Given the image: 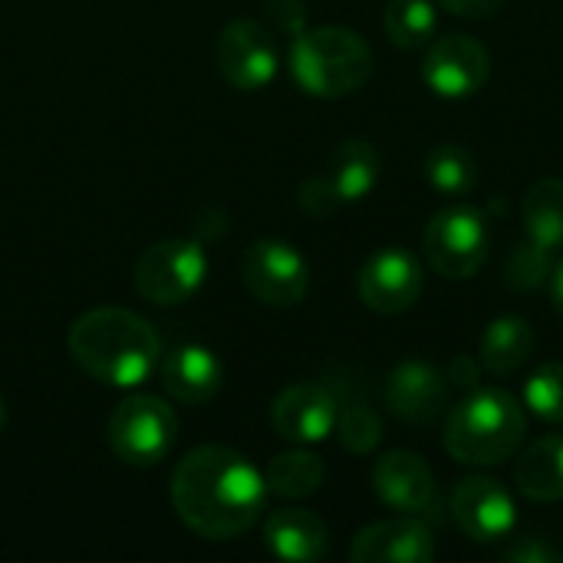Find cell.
Instances as JSON below:
<instances>
[{
    "label": "cell",
    "instance_id": "6da1fadb",
    "mask_svg": "<svg viewBox=\"0 0 563 563\" xmlns=\"http://www.w3.org/2000/svg\"><path fill=\"white\" fill-rule=\"evenodd\" d=\"M267 482L247 455L228 445L191 449L172 475L178 518L208 541H231L251 531L264 511Z\"/></svg>",
    "mask_w": 563,
    "mask_h": 563
},
{
    "label": "cell",
    "instance_id": "7a4b0ae2",
    "mask_svg": "<svg viewBox=\"0 0 563 563\" xmlns=\"http://www.w3.org/2000/svg\"><path fill=\"white\" fill-rule=\"evenodd\" d=\"M73 363L96 383L132 389L162 363V340L152 323L122 307H96L69 327Z\"/></svg>",
    "mask_w": 563,
    "mask_h": 563
},
{
    "label": "cell",
    "instance_id": "3957f363",
    "mask_svg": "<svg viewBox=\"0 0 563 563\" xmlns=\"http://www.w3.org/2000/svg\"><path fill=\"white\" fill-rule=\"evenodd\" d=\"M528 435L525 409L511 393L478 389L445 422V452L472 468L508 462Z\"/></svg>",
    "mask_w": 563,
    "mask_h": 563
},
{
    "label": "cell",
    "instance_id": "277c9868",
    "mask_svg": "<svg viewBox=\"0 0 563 563\" xmlns=\"http://www.w3.org/2000/svg\"><path fill=\"white\" fill-rule=\"evenodd\" d=\"M290 73L303 92L317 99H340L373 76V49L350 26L303 30L290 43Z\"/></svg>",
    "mask_w": 563,
    "mask_h": 563
},
{
    "label": "cell",
    "instance_id": "5b68a950",
    "mask_svg": "<svg viewBox=\"0 0 563 563\" xmlns=\"http://www.w3.org/2000/svg\"><path fill=\"white\" fill-rule=\"evenodd\" d=\"M106 439L125 465L152 468L172 452L178 439V416L158 396H129L112 409Z\"/></svg>",
    "mask_w": 563,
    "mask_h": 563
},
{
    "label": "cell",
    "instance_id": "8992f818",
    "mask_svg": "<svg viewBox=\"0 0 563 563\" xmlns=\"http://www.w3.org/2000/svg\"><path fill=\"white\" fill-rule=\"evenodd\" d=\"M488 221L472 205H452L432 214L422 247L432 264V271L445 280H468L482 271L488 261Z\"/></svg>",
    "mask_w": 563,
    "mask_h": 563
},
{
    "label": "cell",
    "instance_id": "52a82bcc",
    "mask_svg": "<svg viewBox=\"0 0 563 563\" xmlns=\"http://www.w3.org/2000/svg\"><path fill=\"white\" fill-rule=\"evenodd\" d=\"M208 274V257L198 241L172 238L145 247L135 261L132 284L155 307H178L198 294Z\"/></svg>",
    "mask_w": 563,
    "mask_h": 563
},
{
    "label": "cell",
    "instance_id": "ba28073f",
    "mask_svg": "<svg viewBox=\"0 0 563 563\" xmlns=\"http://www.w3.org/2000/svg\"><path fill=\"white\" fill-rule=\"evenodd\" d=\"M241 280L264 307H297L310 290V267L287 241H254L241 254Z\"/></svg>",
    "mask_w": 563,
    "mask_h": 563
},
{
    "label": "cell",
    "instance_id": "9c48e42d",
    "mask_svg": "<svg viewBox=\"0 0 563 563\" xmlns=\"http://www.w3.org/2000/svg\"><path fill=\"white\" fill-rule=\"evenodd\" d=\"M214 59L228 86L257 92L277 76V46L264 23L231 20L214 43Z\"/></svg>",
    "mask_w": 563,
    "mask_h": 563
},
{
    "label": "cell",
    "instance_id": "30bf717a",
    "mask_svg": "<svg viewBox=\"0 0 563 563\" xmlns=\"http://www.w3.org/2000/svg\"><path fill=\"white\" fill-rule=\"evenodd\" d=\"M492 76V53L482 40L452 33L435 43H429L422 79L432 92L445 99H465L475 96Z\"/></svg>",
    "mask_w": 563,
    "mask_h": 563
},
{
    "label": "cell",
    "instance_id": "8fae6325",
    "mask_svg": "<svg viewBox=\"0 0 563 563\" xmlns=\"http://www.w3.org/2000/svg\"><path fill=\"white\" fill-rule=\"evenodd\" d=\"M422 290H426L422 264L402 247H386L373 254L360 271V300L383 317H399L412 310Z\"/></svg>",
    "mask_w": 563,
    "mask_h": 563
},
{
    "label": "cell",
    "instance_id": "7c38bea8",
    "mask_svg": "<svg viewBox=\"0 0 563 563\" xmlns=\"http://www.w3.org/2000/svg\"><path fill=\"white\" fill-rule=\"evenodd\" d=\"M376 498L409 518L439 521V485L429 462L416 452H389L373 468Z\"/></svg>",
    "mask_w": 563,
    "mask_h": 563
},
{
    "label": "cell",
    "instance_id": "4fadbf2b",
    "mask_svg": "<svg viewBox=\"0 0 563 563\" xmlns=\"http://www.w3.org/2000/svg\"><path fill=\"white\" fill-rule=\"evenodd\" d=\"M452 515L455 525L475 541V544H492L501 541L515 531L518 525V508L511 492L495 482V478H465L452 492Z\"/></svg>",
    "mask_w": 563,
    "mask_h": 563
},
{
    "label": "cell",
    "instance_id": "5bb4252c",
    "mask_svg": "<svg viewBox=\"0 0 563 563\" xmlns=\"http://www.w3.org/2000/svg\"><path fill=\"white\" fill-rule=\"evenodd\" d=\"M336 396L320 386V383H297L287 386L274 406H271V426L280 439L287 442H300V445H313L323 442L333 429H336Z\"/></svg>",
    "mask_w": 563,
    "mask_h": 563
},
{
    "label": "cell",
    "instance_id": "9a60e30c",
    "mask_svg": "<svg viewBox=\"0 0 563 563\" xmlns=\"http://www.w3.org/2000/svg\"><path fill=\"white\" fill-rule=\"evenodd\" d=\"M435 538L422 518H389L363 528L350 544L356 563H429L435 558Z\"/></svg>",
    "mask_w": 563,
    "mask_h": 563
},
{
    "label": "cell",
    "instance_id": "2e32d148",
    "mask_svg": "<svg viewBox=\"0 0 563 563\" xmlns=\"http://www.w3.org/2000/svg\"><path fill=\"white\" fill-rule=\"evenodd\" d=\"M386 402L402 422L429 426L449 406V379L426 360H406L386 383Z\"/></svg>",
    "mask_w": 563,
    "mask_h": 563
},
{
    "label": "cell",
    "instance_id": "e0dca14e",
    "mask_svg": "<svg viewBox=\"0 0 563 563\" xmlns=\"http://www.w3.org/2000/svg\"><path fill=\"white\" fill-rule=\"evenodd\" d=\"M158 373H162L165 393L181 406H201L214 399L224 379L221 360L208 346H198V343H185L165 353L158 363Z\"/></svg>",
    "mask_w": 563,
    "mask_h": 563
},
{
    "label": "cell",
    "instance_id": "ac0fdd59",
    "mask_svg": "<svg viewBox=\"0 0 563 563\" xmlns=\"http://www.w3.org/2000/svg\"><path fill=\"white\" fill-rule=\"evenodd\" d=\"M264 541L267 548L290 563L323 561L330 551V531L327 525L307 511V508H280L267 518L264 525Z\"/></svg>",
    "mask_w": 563,
    "mask_h": 563
},
{
    "label": "cell",
    "instance_id": "d6986e66",
    "mask_svg": "<svg viewBox=\"0 0 563 563\" xmlns=\"http://www.w3.org/2000/svg\"><path fill=\"white\" fill-rule=\"evenodd\" d=\"M383 158L373 142L366 139H343L330 155V185L340 195V201H363L379 185Z\"/></svg>",
    "mask_w": 563,
    "mask_h": 563
},
{
    "label": "cell",
    "instance_id": "ffe728a7",
    "mask_svg": "<svg viewBox=\"0 0 563 563\" xmlns=\"http://www.w3.org/2000/svg\"><path fill=\"white\" fill-rule=\"evenodd\" d=\"M534 343H538L534 327L525 317H515V313L498 317L482 333V346H478L482 366L495 376H511L531 360Z\"/></svg>",
    "mask_w": 563,
    "mask_h": 563
},
{
    "label": "cell",
    "instance_id": "44dd1931",
    "mask_svg": "<svg viewBox=\"0 0 563 563\" xmlns=\"http://www.w3.org/2000/svg\"><path fill=\"white\" fill-rule=\"evenodd\" d=\"M515 485L531 501H563V435L534 442L515 465Z\"/></svg>",
    "mask_w": 563,
    "mask_h": 563
},
{
    "label": "cell",
    "instance_id": "7402d4cb",
    "mask_svg": "<svg viewBox=\"0 0 563 563\" xmlns=\"http://www.w3.org/2000/svg\"><path fill=\"white\" fill-rule=\"evenodd\" d=\"M521 221L528 238L541 247H563V178H541L531 185L521 205Z\"/></svg>",
    "mask_w": 563,
    "mask_h": 563
},
{
    "label": "cell",
    "instance_id": "603a6c76",
    "mask_svg": "<svg viewBox=\"0 0 563 563\" xmlns=\"http://www.w3.org/2000/svg\"><path fill=\"white\" fill-rule=\"evenodd\" d=\"M323 478H327V465L313 452H284L264 472L267 492L280 498H310L323 488Z\"/></svg>",
    "mask_w": 563,
    "mask_h": 563
},
{
    "label": "cell",
    "instance_id": "cb8c5ba5",
    "mask_svg": "<svg viewBox=\"0 0 563 563\" xmlns=\"http://www.w3.org/2000/svg\"><path fill=\"white\" fill-rule=\"evenodd\" d=\"M426 178L445 198H462L478 185V162L468 148L442 142L426 155Z\"/></svg>",
    "mask_w": 563,
    "mask_h": 563
},
{
    "label": "cell",
    "instance_id": "d4e9b609",
    "mask_svg": "<svg viewBox=\"0 0 563 563\" xmlns=\"http://www.w3.org/2000/svg\"><path fill=\"white\" fill-rule=\"evenodd\" d=\"M383 26H386V36L399 49H422L432 43L435 26H439L435 3L432 0H389L383 13Z\"/></svg>",
    "mask_w": 563,
    "mask_h": 563
},
{
    "label": "cell",
    "instance_id": "484cf974",
    "mask_svg": "<svg viewBox=\"0 0 563 563\" xmlns=\"http://www.w3.org/2000/svg\"><path fill=\"white\" fill-rule=\"evenodd\" d=\"M551 254H554L551 247H541L531 238L525 244H518L508 254V267H505L508 284L518 287V290H538V287H544L551 280V274H554V257Z\"/></svg>",
    "mask_w": 563,
    "mask_h": 563
},
{
    "label": "cell",
    "instance_id": "4316f807",
    "mask_svg": "<svg viewBox=\"0 0 563 563\" xmlns=\"http://www.w3.org/2000/svg\"><path fill=\"white\" fill-rule=\"evenodd\" d=\"M525 402L538 419L551 426H563V363H544L528 379Z\"/></svg>",
    "mask_w": 563,
    "mask_h": 563
},
{
    "label": "cell",
    "instance_id": "83f0119b",
    "mask_svg": "<svg viewBox=\"0 0 563 563\" xmlns=\"http://www.w3.org/2000/svg\"><path fill=\"white\" fill-rule=\"evenodd\" d=\"M333 432L340 435V442H343L346 452L369 455L383 442V419L369 406H346L336 416V429Z\"/></svg>",
    "mask_w": 563,
    "mask_h": 563
},
{
    "label": "cell",
    "instance_id": "f1b7e54d",
    "mask_svg": "<svg viewBox=\"0 0 563 563\" xmlns=\"http://www.w3.org/2000/svg\"><path fill=\"white\" fill-rule=\"evenodd\" d=\"M300 208L307 211V214H313V218H330L343 201H340V195L333 191V185H330V178L327 175H317V178H307L303 185H300Z\"/></svg>",
    "mask_w": 563,
    "mask_h": 563
},
{
    "label": "cell",
    "instance_id": "f546056e",
    "mask_svg": "<svg viewBox=\"0 0 563 563\" xmlns=\"http://www.w3.org/2000/svg\"><path fill=\"white\" fill-rule=\"evenodd\" d=\"M267 7V16L271 23L287 33V36H297L307 30V3L303 0H264Z\"/></svg>",
    "mask_w": 563,
    "mask_h": 563
},
{
    "label": "cell",
    "instance_id": "4dcf8cb0",
    "mask_svg": "<svg viewBox=\"0 0 563 563\" xmlns=\"http://www.w3.org/2000/svg\"><path fill=\"white\" fill-rule=\"evenodd\" d=\"M445 379L449 386H459V389H478V379H482V360L462 353L449 363L445 369Z\"/></svg>",
    "mask_w": 563,
    "mask_h": 563
},
{
    "label": "cell",
    "instance_id": "1f68e13d",
    "mask_svg": "<svg viewBox=\"0 0 563 563\" xmlns=\"http://www.w3.org/2000/svg\"><path fill=\"white\" fill-rule=\"evenodd\" d=\"M439 7L449 10V13H455V16L488 20V16H495L505 7V0H439Z\"/></svg>",
    "mask_w": 563,
    "mask_h": 563
},
{
    "label": "cell",
    "instance_id": "d6a6232c",
    "mask_svg": "<svg viewBox=\"0 0 563 563\" xmlns=\"http://www.w3.org/2000/svg\"><path fill=\"white\" fill-rule=\"evenodd\" d=\"M505 558H508V561H525V563H554V561H561L563 554L561 551H554V548H548L541 538H525V541H521V544H515Z\"/></svg>",
    "mask_w": 563,
    "mask_h": 563
},
{
    "label": "cell",
    "instance_id": "836d02e7",
    "mask_svg": "<svg viewBox=\"0 0 563 563\" xmlns=\"http://www.w3.org/2000/svg\"><path fill=\"white\" fill-rule=\"evenodd\" d=\"M551 297H554V307L563 317V261L554 264V274H551Z\"/></svg>",
    "mask_w": 563,
    "mask_h": 563
},
{
    "label": "cell",
    "instance_id": "e575fe53",
    "mask_svg": "<svg viewBox=\"0 0 563 563\" xmlns=\"http://www.w3.org/2000/svg\"><path fill=\"white\" fill-rule=\"evenodd\" d=\"M3 426H7V406H3V396H0V432H3Z\"/></svg>",
    "mask_w": 563,
    "mask_h": 563
}]
</instances>
